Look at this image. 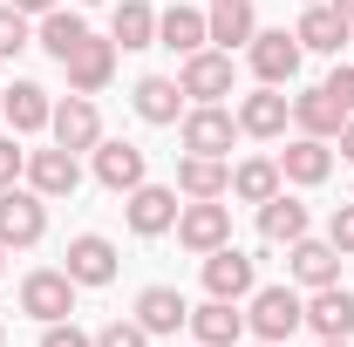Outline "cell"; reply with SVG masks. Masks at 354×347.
<instances>
[{
  "mask_svg": "<svg viewBox=\"0 0 354 347\" xmlns=\"http://www.w3.org/2000/svg\"><path fill=\"white\" fill-rule=\"evenodd\" d=\"M245 327L259 334V341H293L300 327H307V300L293 293V286H252V313H245Z\"/></svg>",
  "mask_w": 354,
  "mask_h": 347,
  "instance_id": "6da1fadb",
  "label": "cell"
},
{
  "mask_svg": "<svg viewBox=\"0 0 354 347\" xmlns=\"http://www.w3.org/2000/svg\"><path fill=\"white\" fill-rule=\"evenodd\" d=\"M177 238L205 259V252H218V245H232V205H218V198H191L184 212H177Z\"/></svg>",
  "mask_w": 354,
  "mask_h": 347,
  "instance_id": "7a4b0ae2",
  "label": "cell"
},
{
  "mask_svg": "<svg viewBox=\"0 0 354 347\" xmlns=\"http://www.w3.org/2000/svg\"><path fill=\"white\" fill-rule=\"evenodd\" d=\"M21 313H35V320H68L75 313V279L62 272V265H41V272H28L21 279Z\"/></svg>",
  "mask_w": 354,
  "mask_h": 347,
  "instance_id": "3957f363",
  "label": "cell"
},
{
  "mask_svg": "<svg viewBox=\"0 0 354 347\" xmlns=\"http://www.w3.org/2000/svg\"><path fill=\"white\" fill-rule=\"evenodd\" d=\"M245 55H252V75H259L266 88H286L293 75H300V55H307V48L293 41L286 28H266V35L245 41Z\"/></svg>",
  "mask_w": 354,
  "mask_h": 347,
  "instance_id": "277c9868",
  "label": "cell"
},
{
  "mask_svg": "<svg viewBox=\"0 0 354 347\" xmlns=\"http://www.w3.org/2000/svg\"><path fill=\"white\" fill-rule=\"evenodd\" d=\"M48 198L41 191H0V245H41Z\"/></svg>",
  "mask_w": 354,
  "mask_h": 347,
  "instance_id": "5b68a950",
  "label": "cell"
},
{
  "mask_svg": "<svg viewBox=\"0 0 354 347\" xmlns=\"http://www.w3.org/2000/svg\"><path fill=\"white\" fill-rule=\"evenodd\" d=\"M252 286H259V265H252V252H239V245L205 252V293H212V300H245Z\"/></svg>",
  "mask_w": 354,
  "mask_h": 347,
  "instance_id": "8992f818",
  "label": "cell"
},
{
  "mask_svg": "<svg viewBox=\"0 0 354 347\" xmlns=\"http://www.w3.org/2000/svg\"><path fill=\"white\" fill-rule=\"evenodd\" d=\"M177 88H184L191 102H218V95H232V55H225V48H198V55H184Z\"/></svg>",
  "mask_w": 354,
  "mask_h": 347,
  "instance_id": "52a82bcc",
  "label": "cell"
},
{
  "mask_svg": "<svg viewBox=\"0 0 354 347\" xmlns=\"http://www.w3.org/2000/svg\"><path fill=\"white\" fill-rule=\"evenodd\" d=\"M48 130H55V143H62V150H75V157H82V150H95V143H102V116H95V102H88V95H75V88H68V102H55Z\"/></svg>",
  "mask_w": 354,
  "mask_h": 347,
  "instance_id": "ba28073f",
  "label": "cell"
},
{
  "mask_svg": "<svg viewBox=\"0 0 354 347\" xmlns=\"http://www.w3.org/2000/svg\"><path fill=\"white\" fill-rule=\"evenodd\" d=\"M232 136H239V116L218 109V102H198V109L184 116V150H191V157H225Z\"/></svg>",
  "mask_w": 354,
  "mask_h": 347,
  "instance_id": "9c48e42d",
  "label": "cell"
},
{
  "mask_svg": "<svg viewBox=\"0 0 354 347\" xmlns=\"http://www.w3.org/2000/svg\"><path fill=\"white\" fill-rule=\"evenodd\" d=\"M293 41L313 48V55H341V48L354 41V21L334 7V0H313L307 14H300V28H293Z\"/></svg>",
  "mask_w": 354,
  "mask_h": 347,
  "instance_id": "30bf717a",
  "label": "cell"
},
{
  "mask_svg": "<svg viewBox=\"0 0 354 347\" xmlns=\"http://www.w3.org/2000/svg\"><path fill=\"white\" fill-rule=\"evenodd\" d=\"M28 191H41V198H75V184H82V164H75V150H28Z\"/></svg>",
  "mask_w": 354,
  "mask_h": 347,
  "instance_id": "8fae6325",
  "label": "cell"
},
{
  "mask_svg": "<svg viewBox=\"0 0 354 347\" xmlns=\"http://www.w3.org/2000/svg\"><path fill=\"white\" fill-rule=\"evenodd\" d=\"M62 272L75 279V286H109L116 279V245L102 238V232H82V238H68V252H62Z\"/></svg>",
  "mask_w": 354,
  "mask_h": 347,
  "instance_id": "7c38bea8",
  "label": "cell"
},
{
  "mask_svg": "<svg viewBox=\"0 0 354 347\" xmlns=\"http://www.w3.org/2000/svg\"><path fill=\"white\" fill-rule=\"evenodd\" d=\"M286 272H293V279H300V286H334V279H341V245H334V238H293V245H286Z\"/></svg>",
  "mask_w": 354,
  "mask_h": 347,
  "instance_id": "4fadbf2b",
  "label": "cell"
},
{
  "mask_svg": "<svg viewBox=\"0 0 354 347\" xmlns=\"http://www.w3.org/2000/svg\"><path fill=\"white\" fill-rule=\"evenodd\" d=\"M62 68H68V88H75V95H95V88H109V75H116V41L82 35V41H75V55H68Z\"/></svg>",
  "mask_w": 354,
  "mask_h": 347,
  "instance_id": "5bb4252c",
  "label": "cell"
},
{
  "mask_svg": "<svg viewBox=\"0 0 354 347\" xmlns=\"http://www.w3.org/2000/svg\"><path fill=\"white\" fill-rule=\"evenodd\" d=\"M307 327L320 334V341H348V334H354V293L341 286V279H334V286H313Z\"/></svg>",
  "mask_w": 354,
  "mask_h": 347,
  "instance_id": "9a60e30c",
  "label": "cell"
},
{
  "mask_svg": "<svg viewBox=\"0 0 354 347\" xmlns=\"http://www.w3.org/2000/svg\"><path fill=\"white\" fill-rule=\"evenodd\" d=\"M177 212H184V205H177L171 184H136V191H130V232H136V238H157V232H171Z\"/></svg>",
  "mask_w": 354,
  "mask_h": 347,
  "instance_id": "2e32d148",
  "label": "cell"
},
{
  "mask_svg": "<svg viewBox=\"0 0 354 347\" xmlns=\"http://www.w3.org/2000/svg\"><path fill=\"white\" fill-rule=\"evenodd\" d=\"M191 334H198V347H239V334H245L239 300H205V306H191Z\"/></svg>",
  "mask_w": 354,
  "mask_h": 347,
  "instance_id": "e0dca14e",
  "label": "cell"
},
{
  "mask_svg": "<svg viewBox=\"0 0 354 347\" xmlns=\"http://www.w3.org/2000/svg\"><path fill=\"white\" fill-rule=\"evenodd\" d=\"M293 123H300V136H320V143H334L341 136V123H348V109L327 95V82L307 88V95H293Z\"/></svg>",
  "mask_w": 354,
  "mask_h": 347,
  "instance_id": "ac0fdd59",
  "label": "cell"
},
{
  "mask_svg": "<svg viewBox=\"0 0 354 347\" xmlns=\"http://www.w3.org/2000/svg\"><path fill=\"white\" fill-rule=\"evenodd\" d=\"M184 320H191V306H184L177 286H143V293H136V327H143V334H177Z\"/></svg>",
  "mask_w": 354,
  "mask_h": 347,
  "instance_id": "d6986e66",
  "label": "cell"
},
{
  "mask_svg": "<svg viewBox=\"0 0 354 347\" xmlns=\"http://www.w3.org/2000/svg\"><path fill=\"white\" fill-rule=\"evenodd\" d=\"M0 116H7L21 136H35V130H48L55 102H48V88H41V82H14L7 95H0Z\"/></svg>",
  "mask_w": 354,
  "mask_h": 347,
  "instance_id": "ffe728a7",
  "label": "cell"
},
{
  "mask_svg": "<svg viewBox=\"0 0 354 347\" xmlns=\"http://www.w3.org/2000/svg\"><path fill=\"white\" fill-rule=\"evenodd\" d=\"M205 41H212V28H205L198 7H164V14H157V48H171V55H198Z\"/></svg>",
  "mask_w": 354,
  "mask_h": 347,
  "instance_id": "44dd1931",
  "label": "cell"
},
{
  "mask_svg": "<svg viewBox=\"0 0 354 347\" xmlns=\"http://www.w3.org/2000/svg\"><path fill=\"white\" fill-rule=\"evenodd\" d=\"M327 171H334V150L320 136H293L279 150V177H293V184H327Z\"/></svg>",
  "mask_w": 354,
  "mask_h": 347,
  "instance_id": "7402d4cb",
  "label": "cell"
},
{
  "mask_svg": "<svg viewBox=\"0 0 354 347\" xmlns=\"http://www.w3.org/2000/svg\"><path fill=\"white\" fill-rule=\"evenodd\" d=\"M286 116H293V102H286L279 88L259 82V95L239 102V136H279V130H286Z\"/></svg>",
  "mask_w": 354,
  "mask_h": 347,
  "instance_id": "603a6c76",
  "label": "cell"
},
{
  "mask_svg": "<svg viewBox=\"0 0 354 347\" xmlns=\"http://www.w3.org/2000/svg\"><path fill=\"white\" fill-rule=\"evenodd\" d=\"M205 28H212V41L232 55V48H245L259 35V21H252V0H212V14H205Z\"/></svg>",
  "mask_w": 354,
  "mask_h": 347,
  "instance_id": "cb8c5ba5",
  "label": "cell"
},
{
  "mask_svg": "<svg viewBox=\"0 0 354 347\" xmlns=\"http://www.w3.org/2000/svg\"><path fill=\"white\" fill-rule=\"evenodd\" d=\"M95 177H102V191H136L143 184V150L136 143H95Z\"/></svg>",
  "mask_w": 354,
  "mask_h": 347,
  "instance_id": "d4e9b609",
  "label": "cell"
},
{
  "mask_svg": "<svg viewBox=\"0 0 354 347\" xmlns=\"http://www.w3.org/2000/svg\"><path fill=\"white\" fill-rule=\"evenodd\" d=\"M177 198H232L225 157H184L177 164Z\"/></svg>",
  "mask_w": 354,
  "mask_h": 347,
  "instance_id": "484cf974",
  "label": "cell"
},
{
  "mask_svg": "<svg viewBox=\"0 0 354 347\" xmlns=\"http://www.w3.org/2000/svg\"><path fill=\"white\" fill-rule=\"evenodd\" d=\"M259 232L272 245H293V238H307V205L300 198H286V191H272L259 205Z\"/></svg>",
  "mask_w": 354,
  "mask_h": 347,
  "instance_id": "4316f807",
  "label": "cell"
},
{
  "mask_svg": "<svg viewBox=\"0 0 354 347\" xmlns=\"http://www.w3.org/2000/svg\"><path fill=\"white\" fill-rule=\"evenodd\" d=\"M109 41L116 48H157V7L150 0H123L109 14Z\"/></svg>",
  "mask_w": 354,
  "mask_h": 347,
  "instance_id": "83f0119b",
  "label": "cell"
},
{
  "mask_svg": "<svg viewBox=\"0 0 354 347\" xmlns=\"http://www.w3.org/2000/svg\"><path fill=\"white\" fill-rule=\"evenodd\" d=\"M130 102H136V116H143V123H177V109H184V88H177L171 75H143Z\"/></svg>",
  "mask_w": 354,
  "mask_h": 347,
  "instance_id": "f1b7e54d",
  "label": "cell"
},
{
  "mask_svg": "<svg viewBox=\"0 0 354 347\" xmlns=\"http://www.w3.org/2000/svg\"><path fill=\"white\" fill-rule=\"evenodd\" d=\"M279 184H286V177H279V157H245V164L232 171V198H245V205H266Z\"/></svg>",
  "mask_w": 354,
  "mask_h": 347,
  "instance_id": "f546056e",
  "label": "cell"
},
{
  "mask_svg": "<svg viewBox=\"0 0 354 347\" xmlns=\"http://www.w3.org/2000/svg\"><path fill=\"white\" fill-rule=\"evenodd\" d=\"M82 35H88V28H82V14H75V7H48V14H41V35H35V41H41L55 62H68Z\"/></svg>",
  "mask_w": 354,
  "mask_h": 347,
  "instance_id": "4dcf8cb0",
  "label": "cell"
},
{
  "mask_svg": "<svg viewBox=\"0 0 354 347\" xmlns=\"http://www.w3.org/2000/svg\"><path fill=\"white\" fill-rule=\"evenodd\" d=\"M21 48H35V28H28V14H21V7L7 0V7H0V55L14 62Z\"/></svg>",
  "mask_w": 354,
  "mask_h": 347,
  "instance_id": "1f68e13d",
  "label": "cell"
},
{
  "mask_svg": "<svg viewBox=\"0 0 354 347\" xmlns=\"http://www.w3.org/2000/svg\"><path fill=\"white\" fill-rule=\"evenodd\" d=\"M95 347H150V334H143L136 320H109V327L95 334Z\"/></svg>",
  "mask_w": 354,
  "mask_h": 347,
  "instance_id": "d6a6232c",
  "label": "cell"
},
{
  "mask_svg": "<svg viewBox=\"0 0 354 347\" xmlns=\"http://www.w3.org/2000/svg\"><path fill=\"white\" fill-rule=\"evenodd\" d=\"M41 347H95V341H88L75 320H48V327H41Z\"/></svg>",
  "mask_w": 354,
  "mask_h": 347,
  "instance_id": "836d02e7",
  "label": "cell"
},
{
  "mask_svg": "<svg viewBox=\"0 0 354 347\" xmlns=\"http://www.w3.org/2000/svg\"><path fill=\"white\" fill-rule=\"evenodd\" d=\"M21 171H28V150H14V136H0V191H14Z\"/></svg>",
  "mask_w": 354,
  "mask_h": 347,
  "instance_id": "e575fe53",
  "label": "cell"
},
{
  "mask_svg": "<svg viewBox=\"0 0 354 347\" xmlns=\"http://www.w3.org/2000/svg\"><path fill=\"white\" fill-rule=\"evenodd\" d=\"M327 238H334L341 252H354V205H334V218H327Z\"/></svg>",
  "mask_w": 354,
  "mask_h": 347,
  "instance_id": "d590c367",
  "label": "cell"
},
{
  "mask_svg": "<svg viewBox=\"0 0 354 347\" xmlns=\"http://www.w3.org/2000/svg\"><path fill=\"white\" fill-rule=\"evenodd\" d=\"M327 95H334V102H341V109L354 116V62H341V68L327 75Z\"/></svg>",
  "mask_w": 354,
  "mask_h": 347,
  "instance_id": "8d00e7d4",
  "label": "cell"
},
{
  "mask_svg": "<svg viewBox=\"0 0 354 347\" xmlns=\"http://www.w3.org/2000/svg\"><path fill=\"white\" fill-rule=\"evenodd\" d=\"M341 157H348V164H354V116H348V123H341Z\"/></svg>",
  "mask_w": 354,
  "mask_h": 347,
  "instance_id": "74e56055",
  "label": "cell"
},
{
  "mask_svg": "<svg viewBox=\"0 0 354 347\" xmlns=\"http://www.w3.org/2000/svg\"><path fill=\"white\" fill-rule=\"evenodd\" d=\"M21 14H48V7H62V0H14Z\"/></svg>",
  "mask_w": 354,
  "mask_h": 347,
  "instance_id": "f35d334b",
  "label": "cell"
},
{
  "mask_svg": "<svg viewBox=\"0 0 354 347\" xmlns=\"http://www.w3.org/2000/svg\"><path fill=\"white\" fill-rule=\"evenodd\" d=\"M334 7H341V14H348V21H354V0H334Z\"/></svg>",
  "mask_w": 354,
  "mask_h": 347,
  "instance_id": "ab89813d",
  "label": "cell"
},
{
  "mask_svg": "<svg viewBox=\"0 0 354 347\" xmlns=\"http://www.w3.org/2000/svg\"><path fill=\"white\" fill-rule=\"evenodd\" d=\"M320 347H348V341H320Z\"/></svg>",
  "mask_w": 354,
  "mask_h": 347,
  "instance_id": "60d3db41",
  "label": "cell"
},
{
  "mask_svg": "<svg viewBox=\"0 0 354 347\" xmlns=\"http://www.w3.org/2000/svg\"><path fill=\"white\" fill-rule=\"evenodd\" d=\"M0 341H7V320H0Z\"/></svg>",
  "mask_w": 354,
  "mask_h": 347,
  "instance_id": "b9f144b4",
  "label": "cell"
},
{
  "mask_svg": "<svg viewBox=\"0 0 354 347\" xmlns=\"http://www.w3.org/2000/svg\"><path fill=\"white\" fill-rule=\"evenodd\" d=\"M0 252H7V245H0ZM0 272H7V259H0Z\"/></svg>",
  "mask_w": 354,
  "mask_h": 347,
  "instance_id": "7bdbcfd3",
  "label": "cell"
},
{
  "mask_svg": "<svg viewBox=\"0 0 354 347\" xmlns=\"http://www.w3.org/2000/svg\"><path fill=\"white\" fill-rule=\"evenodd\" d=\"M75 7H95V0H75Z\"/></svg>",
  "mask_w": 354,
  "mask_h": 347,
  "instance_id": "ee69618b",
  "label": "cell"
},
{
  "mask_svg": "<svg viewBox=\"0 0 354 347\" xmlns=\"http://www.w3.org/2000/svg\"><path fill=\"white\" fill-rule=\"evenodd\" d=\"M252 347H272V341H252Z\"/></svg>",
  "mask_w": 354,
  "mask_h": 347,
  "instance_id": "f6af8a7d",
  "label": "cell"
},
{
  "mask_svg": "<svg viewBox=\"0 0 354 347\" xmlns=\"http://www.w3.org/2000/svg\"><path fill=\"white\" fill-rule=\"evenodd\" d=\"M0 95H7V88H0Z\"/></svg>",
  "mask_w": 354,
  "mask_h": 347,
  "instance_id": "bcb514c9",
  "label": "cell"
},
{
  "mask_svg": "<svg viewBox=\"0 0 354 347\" xmlns=\"http://www.w3.org/2000/svg\"><path fill=\"white\" fill-rule=\"evenodd\" d=\"M307 7H313V0H307Z\"/></svg>",
  "mask_w": 354,
  "mask_h": 347,
  "instance_id": "7dc6e473",
  "label": "cell"
}]
</instances>
